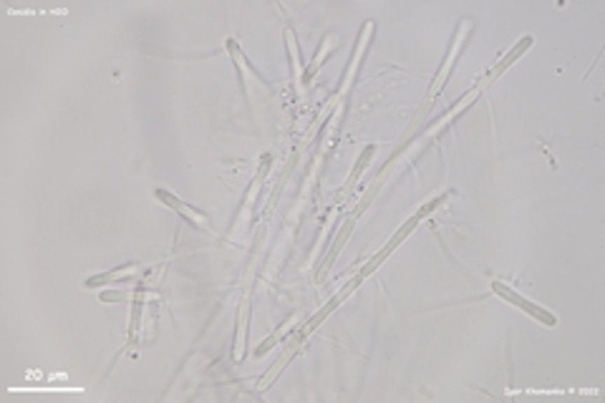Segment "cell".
I'll list each match as a JSON object with an SVG mask.
<instances>
[{
    "label": "cell",
    "mask_w": 605,
    "mask_h": 403,
    "mask_svg": "<svg viewBox=\"0 0 605 403\" xmlns=\"http://www.w3.org/2000/svg\"><path fill=\"white\" fill-rule=\"evenodd\" d=\"M373 33V23L371 20H368V23H366V33L361 31V38H359V45H356V50H353V58H351V66H348V71H346V81H343V86H340V94H346L348 91V86H351V81H353V76H356V71H359V63H361V56H363V50H366V45H368V36H371Z\"/></svg>",
    "instance_id": "cell-4"
},
{
    "label": "cell",
    "mask_w": 605,
    "mask_h": 403,
    "mask_svg": "<svg viewBox=\"0 0 605 403\" xmlns=\"http://www.w3.org/2000/svg\"><path fill=\"white\" fill-rule=\"evenodd\" d=\"M469 31H472V20H469V18H464L459 25H457V33H454V38H452V48H449V53H447V61L441 63V69H439V73H436L434 86H431L429 96H436L441 91V86L447 83L449 73H452V69H454V63H457V58H459L461 48H464V43H466V36H469Z\"/></svg>",
    "instance_id": "cell-1"
},
{
    "label": "cell",
    "mask_w": 605,
    "mask_h": 403,
    "mask_svg": "<svg viewBox=\"0 0 605 403\" xmlns=\"http://www.w3.org/2000/svg\"><path fill=\"white\" fill-rule=\"evenodd\" d=\"M157 199H162L164 204H167V207H172V209H176L179 214H184V217H187V220L192 222V225H197V227H202V229L212 232V225H209V217H207V214H204V212H197L195 207L184 204V202L179 199V197H174V195H169V192L159 189V192H157Z\"/></svg>",
    "instance_id": "cell-3"
},
{
    "label": "cell",
    "mask_w": 605,
    "mask_h": 403,
    "mask_svg": "<svg viewBox=\"0 0 605 403\" xmlns=\"http://www.w3.org/2000/svg\"><path fill=\"white\" fill-rule=\"evenodd\" d=\"M285 38H288L290 56H293V71H295V83H298V86H300V83H302V69H300V56H298L295 36H293V31H288V33H285Z\"/></svg>",
    "instance_id": "cell-8"
},
{
    "label": "cell",
    "mask_w": 605,
    "mask_h": 403,
    "mask_svg": "<svg viewBox=\"0 0 605 403\" xmlns=\"http://www.w3.org/2000/svg\"><path fill=\"white\" fill-rule=\"evenodd\" d=\"M492 290H494V292H497L499 297H504V300H510L512 305H515V308L524 310V313H529V315H532V318H537V320H540V323H545V325H555V323H557V320H555V315H552V313H548V310L537 308L535 302H529L527 297L517 295L515 290L507 288V285L494 283V285H492Z\"/></svg>",
    "instance_id": "cell-2"
},
{
    "label": "cell",
    "mask_w": 605,
    "mask_h": 403,
    "mask_svg": "<svg viewBox=\"0 0 605 403\" xmlns=\"http://www.w3.org/2000/svg\"><path fill=\"white\" fill-rule=\"evenodd\" d=\"M335 45H338V36H335V33H331V36H326V41H323V45H321V48H318V53H315L313 63H310L308 71H305V78H313L315 71H318V69H321V66H323V63H326V58L331 56V50H333Z\"/></svg>",
    "instance_id": "cell-7"
},
{
    "label": "cell",
    "mask_w": 605,
    "mask_h": 403,
    "mask_svg": "<svg viewBox=\"0 0 605 403\" xmlns=\"http://www.w3.org/2000/svg\"><path fill=\"white\" fill-rule=\"evenodd\" d=\"M137 272H139V264H126V267H116V270L106 272V275L91 277L86 285L88 288H96V285H109V283H129Z\"/></svg>",
    "instance_id": "cell-5"
},
{
    "label": "cell",
    "mask_w": 605,
    "mask_h": 403,
    "mask_svg": "<svg viewBox=\"0 0 605 403\" xmlns=\"http://www.w3.org/2000/svg\"><path fill=\"white\" fill-rule=\"evenodd\" d=\"M477 96H479V88H474V91H469V94H466L464 99H461L459 104H457V106H454V108H449V113H447V116H441V119L436 121V124L431 126V129H429V132H426V136H434V134H439L441 129H444V126H447V124H452V119H457V116H459V113L464 111V108L469 106V104H472V101L477 99Z\"/></svg>",
    "instance_id": "cell-6"
}]
</instances>
